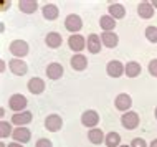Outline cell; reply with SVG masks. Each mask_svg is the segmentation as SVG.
<instances>
[{
	"label": "cell",
	"mask_w": 157,
	"mask_h": 147,
	"mask_svg": "<svg viewBox=\"0 0 157 147\" xmlns=\"http://www.w3.org/2000/svg\"><path fill=\"white\" fill-rule=\"evenodd\" d=\"M10 53L17 56L18 60H22V56H27L28 53V43L23 40H13L10 43Z\"/></svg>",
	"instance_id": "obj_1"
},
{
	"label": "cell",
	"mask_w": 157,
	"mask_h": 147,
	"mask_svg": "<svg viewBox=\"0 0 157 147\" xmlns=\"http://www.w3.org/2000/svg\"><path fill=\"white\" fill-rule=\"evenodd\" d=\"M121 123H122V126H124V129H127V131H132V129H136L139 126V116H137V112H134V111L124 112L122 117H121Z\"/></svg>",
	"instance_id": "obj_2"
},
{
	"label": "cell",
	"mask_w": 157,
	"mask_h": 147,
	"mask_svg": "<svg viewBox=\"0 0 157 147\" xmlns=\"http://www.w3.org/2000/svg\"><path fill=\"white\" fill-rule=\"evenodd\" d=\"M81 27H83L81 17H78V15H75V13H71V15L66 17V20H65V28H66L68 32H71V33H75V35H76V32L81 30Z\"/></svg>",
	"instance_id": "obj_3"
},
{
	"label": "cell",
	"mask_w": 157,
	"mask_h": 147,
	"mask_svg": "<svg viewBox=\"0 0 157 147\" xmlns=\"http://www.w3.org/2000/svg\"><path fill=\"white\" fill-rule=\"evenodd\" d=\"M106 71H108V74H109L111 78H119V76H122V74L126 73V66L122 65L121 61L113 60V61L108 63V66H106Z\"/></svg>",
	"instance_id": "obj_4"
},
{
	"label": "cell",
	"mask_w": 157,
	"mask_h": 147,
	"mask_svg": "<svg viewBox=\"0 0 157 147\" xmlns=\"http://www.w3.org/2000/svg\"><path fill=\"white\" fill-rule=\"evenodd\" d=\"M27 103L28 101L23 94H13L10 98V101H8V106H10V109L15 112H23V109L27 107Z\"/></svg>",
	"instance_id": "obj_5"
},
{
	"label": "cell",
	"mask_w": 157,
	"mask_h": 147,
	"mask_svg": "<svg viewBox=\"0 0 157 147\" xmlns=\"http://www.w3.org/2000/svg\"><path fill=\"white\" fill-rule=\"evenodd\" d=\"M81 123H83V126H86V127L94 129L98 126V123H99V114H98L96 111H93V109H88L86 112H83Z\"/></svg>",
	"instance_id": "obj_6"
},
{
	"label": "cell",
	"mask_w": 157,
	"mask_h": 147,
	"mask_svg": "<svg viewBox=\"0 0 157 147\" xmlns=\"http://www.w3.org/2000/svg\"><path fill=\"white\" fill-rule=\"evenodd\" d=\"M8 68H10V71L13 74H17V76H23V74L28 71L27 63H25L23 60H18V58L10 60V63H8Z\"/></svg>",
	"instance_id": "obj_7"
},
{
	"label": "cell",
	"mask_w": 157,
	"mask_h": 147,
	"mask_svg": "<svg viewBox=\"0 0 157 147\" xmlns=\"http://www.w3.org/2000/svg\"><path fill=\"white\" fill-rule=\"evenodd\" d=\"M32 112L30 111H23V112H15L12 116V124L18 126V127H25L27 124L32 123Z\"/></svg>",
	"instance_id": "obj_8"
},
{
	"label": "cell",
	"mask_w": 157,
	"mask_h": 147,
	"mask_svg": "<svg viewBox=\"0 0 157 147\" xmlns=\"http://www.w3.org/2000/svg\"><path fill=\"white\" fill-rule=\"evenodd\" d=\"M61 126H63V119H61V117L58 116V114H50V116L45 119V127L48 129L50 132L60 131Z\"/></svg>",
	"instance_id": "obj_9"
},
{
	"label": "cell",
	"mask_w": 157,
	"mask_h": 147,
	"mask_svg": "<svg viewBox=\"0 0 157 147\" xmlns=\"http://www.w3.org/2000/svg\"><path fill=\"white\" fill-rule=\"evenodd\" d=\"M68 45H70V48L73 50V51H76L79 55V51H83L84 50V47H86V40L83 38L81 35H71L70 36V40H68Z\"/></svg>",
	"instance_id": "obj_10"
},
{
	"label": "cell",
	"mask_w": 157,
	"mask_h": 147,
	"mask_svg": "<svg viewBox=\"0 0 157 147\" xmlns=\"http://www.w3.org/2000/svg\"><path fill=\"white\" fill-rule=\"evenodd\" d=\"M12 137H13L15 142H18V144H25V142H28L32 139V132L30 129L27 127H17L13 134H12Z\"/></svg>",
	"instance_id": "obj_11"
},
{
	"label": "cell",
	"mask_w": 157,
	"mask_h": 147,
	"mask_svg": "<svg viewBox=\"0 0 157 147\" xmlns=\"http://www.w3.org/2000/svg\"><path fill=\"white\" fill-rule=\"evenodd\" d=\"M114 104H116V107L119 109V111L127 112V109H131V106H132V99H131L129 94L122 93V94H119V96H116Z\"/></svg>",
	"instance_id": "obj_12"
},
{
	"label": "cell",
	"mask_w": 157,
	"mask_h": 147,
	"mask_svg": "<svg viewBox=\"0 0 157 147\" xmlns=\"http://www.w3.org/2000/svg\"><path fill=\"white\" fill-rule=\"evenodd\" d=\"M63 66L60 63H50L48 66H46V76L50 79H60L63 76Z\"/></svg>",
	"instance_id": "obj_13"
},
{
	"label": "cell",
	"mask_w": 157,
	"mask_h": 147,
	"mask_svg": "<svg viewBox=\"0 0 157 147\" xmlns=\"http://www.w3.org/2000/svg\"><path fill=\"white\" fill-rule=\"evenodd\" d=\"M137 13L142 18H152L154 17V5H152V2H141L137 5Z\"/></svg>",
	"instance_id": "obj_14"
},
{
	"label": "cell",
	"mask_w": 157,
	"mask_h": 147,
	"mask_svg": "<svg viewBox=\"0 0 157 147\" xmlns=\"http://www.w3.org/2000/svg\"><path fill=\"white\" fill-rule=\"evenodd\" d=\"M28 91L32 94H41L45 91V83L41 78H32L28 81Z\"/></svg>",
	"instance_id": "obj_15"
},
{
	"label": "cell",
	"mask_w": 157,
	"mask_h": 147,
	"mask_svg": "<svg viewBox=\"0 0 157 147\" xmlns=\"http://www.w3.org/2000/svg\"><path fill=\"white\" fill-rule=\"evenodd\" d=\"M101 41L104 43V47L114 48V47H117L119 38H117V35L114 32H103V35H101Z\"/></svg>",
	"instance_id": "obj_16"
},
{
	"label": "cell",
	"mask_w": 157,
	"mask_h": 147,
	"mask_svg": "<svg viewBox=\"0 0 157 147\" xmlns=\"http://www.w3.org/2000/svg\"><path fill=\"white\" fill-rule=\"evenodd\" d=\"M71 66H73V70L76 71H83V70H86V66H88V58L84 56V55H75L73 58H71Z\"/></svg>",
	"instance_id": "obj_17"
},
{
	"label": "cell",
	"mask_w": 157,
	"mask_h": 147,
	"mask_svg": "<svg viewBox=\"0 0 157 147\" xmlns=\"http://www.w3.org/2000/svg\"><path fill=\"white\" fill-rule=\"evenodd\" d=\"M18 8L23 13H33L38 8V2L36 0H20L18 2Z\"/></svg>",
	"instance_id": "obj_18"
},
{
	"label": "cell",
	"mask_w": 157,
	"mask_h": 147,
	"mask_svg": "<svg viewBox=\"0 0 157 147\" xmlns=\"http://www.w3.org/2000/svg\"><path fill=\"white\" fill-rule=\"evenodd\" d=\"M45 43L48 45L50 48H58V47H60V45L63 43V38H61V35H60V33L52 32V33H48V35H46Z\"/></svg>",
	"instance_id": "obj_19"
},
{
	"label": "cell",
	"mask_w": 157,
	"mask_h": 147,
	"mask_svg": "<svg viewBox=\"0 0 157 147\" xmlns=\"http://www.w3.org/2000/svg\"><path fill=\"white\" fill-rule=\"evenodd\" d=\"M108 10H109V15H111L114 20L124 18V15H126V8H124V5H121V3H111Z\"/></svg>",
	"instance_id": "obj_20"
},
{
	"label": "cell",
	"mask_w": 157,
	"mask_h": 147,
	"mask_svg": "<svg viewBox=\"0 0 157 147\" xmlns=\"http://www.w3.org/2000/svg\"><path fill=\"white\" fill-rule=\"evenodd\" d=\"M88 50L90 53H99L101 51V38L98 35H90L88 36Z\"/></svg>",
	"instance_id": "obj_21"
},
{
	"label": "cell",
	"mask_w": 157,
	"mask_h": 147,
	"mask_svg": "<svg viewBox=\"0 0 157 147\" xmlns=\"http://www.w3.org/2000/svg\"><path fill=\"white\" fill-rule=\"evenodd\" d=\"M58 13H60V10H58V7L53 5V3H46L43 7V17L46 20H56Z\"/></svg>",
	"instance_id": "obj_22"
},
{
	"label": "cell",
	"mask_w": 157,
	"mask_h": 147,
	"mask_svg": "<svg viewBox=\"0 0 157 147\" xmlns=\"http://www.w3.org/2000/svg\"><path fill=\"white\" fill-rule=\"evenodd\" d=\"M126 74L127 78H137L141 74V65L137 61H129L126 65Z\"/></svg>",
	"instance_id": "obj_23"
},
{
	"label": "cell",
	"mask_w": 157,
	"mask_h": 147,
	"mask_svg": "<svg viewBox=\"0 0 157 147\" xmlns=\"http://www.w3.org/2000/svg\"><path fill=\"white\" fill-rule=\"evenodd\" d=\"M99 25L104 32H111V30H114V27H116V20H114L111 15H103L99 18Z\"/></svg>",
	"instance_id": "obj_24"
},
{
	"label": "cell",
	"mask_w": 157,
	"mask_h": 147,
	"mask_svg": "<svg viewBox=\"0 0 157 147\" xmlns=\"http://www.w3.org/2000/svg\"><path fill=\"white\" fill-rule=\"evenodd\" d=\"M88 139H90L91 144H101V142L104 141V134H103L101 129L94 127V129H91V131L88 132Z\"/></svg>",
	"instance_id": "obj_25"
},
{
	"label": "cell",
	"mask_w": 157,
	"mask_h": 147,
	"mask_svg": "<svg viewBox=\"0 0 157 147\" xmlns=\"http://www.w3.org/2000/svg\"><path fill=\"white\" fill-rule=\"evenodd\" d=\"M106 145L108 147H119L121 145V136L117 132H109L106 136Z\"/></svg>",
	"instance_id": "obj_26"
},
{
	"label": "cell",
	"mask_w": 157,
	"mask_h": 147,
	"mask_svg": "<svg viewBox=\"0 0 157 147\" xmlns=\"http://www.w3.org/2000/svg\"><path fill=\"white\" fill-rule=\"evenodd\" d=\"M10 134H13L10 123H7V121H2V123H0V137H2V139H5V137L10 136Z\"/></svg>",
	"instance_id": "obj_27"
},
{
	"label": "cell",
	"mask_w": 157,
	"mask_h": 147,
	"mask_svg": "<svg viewBox=\"0 0 157 147\" xmlns=\"http://www.w3.org/2000/svg\"><path fill=\"white\" fill-rule=\"evenodd\" d=\"M146 38L151 43H157V27H147L146 28Z\"/></svg>",
	"instance_id": "obj_28"
},
{
	"label": "cell",
	"mask_w": 157,
	"mask_h": 147,
	"mask_svg": "<svg viewBox=\"0 0 157 147\" xmlns=\"http://www.w3.org/2000/svg\"><path fill=\"white\" fill-rule=\"evenodd\" d=\"M131 147H147L146 141L141 139V137H137V139H134L132 142H131Z\"/></svg>",
	"instance_id": "obj_29"
},
{
	"label": "cell",
	"mask_w": 157,
	"mask_h": 147,
	"mask_svg": "<svg viewBox=\"0 0 157 147\" xmlns=\"http://www.w3.org/2000/svg\"><path fill=\"white\" fill-rule=\"evenodd\" d=\"M35 147H53V144H52V141H48V139H38Z\"/></svg>",
	"instance_id": "obj_30"
},
{
	"label": "cell",
	"mask_w": 157,
	"mask_h": 147,
	"mask_svg": "<svg viewBox=\"0 0 157 147\" xmlns=\"http://www.w3.org/2000/svg\"><path fill=\"white\" fill-rule=\"evenodd\" d=\"M149 73L152 76H157V60H152L149 63Z\"/></svg>",
	"instance_id": "obj_31"
},
{
	"label": "cell",
	"mask_w": 157,
	"mask_h": 147,
	"mask_svg": "<svg viewBox=\"0 0 157 147\" xmlns=\"http://www.w3.org/2000/svg\"><path fill=\"white\" fill-rule=\"evenodd\" d=\"M8 147H23V145L18 144V142H12V144H8Z\"/></svg>",
	"instance_id": "obj_32"
},
{
	"label": "cell",
	"mask_w": 157,
	"mask_h": 147,
	"mask_svg": "<svg viewBox=\"0 0 157 147\" xmlns=\"http://www.w3.org/2000/svg\"><path fill=\"white\" fill-rule=\"evenodd\" d=\"M151 147H157V139H154V141L151 142Z\"/></svg>",
	"instance_id": "obj_33"
},
{
	"label": "cell",
	"mask_w": 157,
	"mask_h": 147,
	"mask_svg": "<svg viewBox=\"0 0 157 147\" xmlns=\"http://www.w3.org/2000/svg\"><path fill=\"white\" fill-rule=\"evenodd\" d=\"M152 5H154V8H157V0H154V2H152Z\"/></svg>",
	"instance_id": "obj_34"
},
{
	"label": "cell",
	"mask_w": 157,
	"mask_h": 147,
	"mask_svg": "<svg viewBox=\"0 0 157 147\" xmlns=\"http://www.w3.org/2000/svg\"><path fill=\"white\" fill-rule=\"evenodd\" d=\"M0 147H7V145H5V144H3V142H2V144H0Z\"/></svg>",
	"instance_id": "obj_35"
},
{
	"label": "cell",
	"mask_w": 157,
	"mask_h": 147,
	"mask_svg": "<svg viewBox=\"0 0 157 147\" xmlns=\"http://www.w3.org/2000/svg\"><path fill=\"white\" fill-rule=\"evenodd\" d=\"M155 119H157V107H155Z\"/></svg>",
	"instance_id": "obj_36"
},
{
	"label": "cell",
	"mask_w": 157,
	"mask_h": 147,
	"mask_svg": "<svg viewBox=\"0 0 157 147\" xmlns=\"http://www.w3.org/2000/svg\"><path fill=\"white\" fill-rule=\"evenodd\" d=\"M119 147H131V145H119Z\"/></svg>",
	"instance_id": "obj_37"
}]
</instances>
